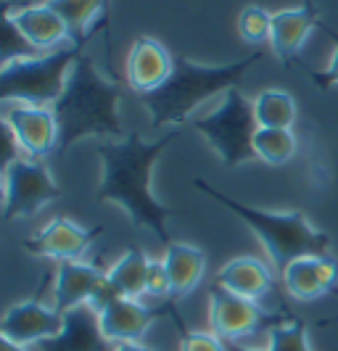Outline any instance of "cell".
I'll return each instance as SVG.
<instances>
[{
  "label": "cell",
  "instance_id": "obj_1",
  "mask_svg": "<svg viewBox=\"0 0 338 351\" xmlns=\"http://www.w3.org/2000/svg\"><path fill=\"white\" fill-rule=\"evenodd\" d=\"M178 130H169L159 141H143L141 132H127L125 141L101 143L95 151L101 156V185H98V198L119 204L130 214L132 225L143 230H151L159 238L164 248L172 246L167 235V219L180 217L178 209H167L151 191V177L156 158L164 154V148L178 138Z\"/></svg>",
  "mask_w": 338,
  "mask_h": 351
},
{
  "label": "cell",
  "instance_id": "obj_2",
  "mask_svg": "<svg viewBox=\"0 0 338 351\" xmlns=\"http://www.w3.org/2000/svg\"><path fill=\"white\" fill-rule=\"evenodd\" d=\"M119 88L106 80L95 61L82 53L69 71L67 90L53 104L58 119V151H69L82 138L125 141L127 132L119 119Z\"/></svg>",
  "mask_w": 338,
  "mask_h": 351
},
{
  "label": "cell",
  "instance_id": "obj_3",
  "mask_svg": "<svg viewBox=\"0 0 338 351\" xmlns=\"http://www.w3.org/2000/svg\"><path fill=\"white\" fill-rule=\"evenodd\" d=\"M262 58V51H254L230 64H196L185 56L175 58V69L159 90L143 95V104L151 114V127L161 130L164 124H182L191 119V111L206 98L238 88L241 77L254 61Z\"/></svg>",
  "mask_w": 338,
  "mask_h": 351
},
{
  "label": "cell",
  "instance_id": "obj_4",
  "mask_svg": "<svg viewBox=\"0 0 338 351\" xmlns=\"http://www.w3.org/2000/svg\"><path fill=\"white\" fill-rule=\"evenodd\" d=\"M201 193L212 198L217 204H222L225 209H230L246 228L262 241V246L267 251L269 262L275 267V272L283 275V269L291 262L302 259V256H328L330 251V235L325 230H317L304 211H267L256 209V206H246L238 198L219 193L212 188L206 180L196 177L193 180Z\"/></svg>",
  "mask_w": 338,
  "mask_h": 351
},
{
  "label": "cell",
  "instance_id": "obj_5",
  "mask_svg": "<svg viewBox=\"0 0 338 351\" xmlns=\"http://www.w3.org/2000/svg\"><path fill=\"white\" fill-rule=\"evenodd\" d=\"M85 53L82 45H64L53 53L14 61L0 69V101L3 104L51 106L64 95L74 61Z\"/></svg>",
  "mask_w": 338,
  "mask_h": 351
},
{
  "label": "cell",
  "instance_id": "obj_6",
  "mask_svg": "<svg viewBox=\"0 0 338 351\" xmlns=\"http://www.w3.org/2000/svg\"><path fill=\"white\" fill-rule=\"evenodd\" d=\"M191 127L198 130L217 151L225 167H241L254 161V135L259 130L254 117V104L238 88L225 93L222 104L204 117H193Z\"/></svg>",
  "mask_w": 338,
  "mask_h": 351
},
{
  "label": "cell",
  "instance_id": "obj_7",
  "mask_svg": "<svg viewBox=\"0 0 338 351\" xmlns=\"http://www.w3.org/2000/svg\"><path fill=\"white\" fill-rule=\"evenodd\" d=\"M5 177V198H3V219H24L43 209L45 204L58 201L64 191L56 185L51 169L35 158H19L3 169Z\"/></svg>",
  "mask_w": 338,
  "mask_h": 351
},
{
  "label": "cell",
  "instance_id": "obj_8",
  "mask_svg": "<svg viewBox=\"0 0 338 351\" xmlns=\"http://www.w3.org/2000/svg\"><path fill=\"white\" fill-rule=\"evenodd\" d=\"M291 312L285 309L283 315H269L267 309H262L256 301L243 299L238 293L225 291L222 285L212 280L209 288V319H212L214 335H219L222 341H241L254 333H262L275 328L278 322L288 319Z\"/></svg>",
  "mask_w": 338,
  "mask_h": 351
},
{
  "label": "cell",
  "instance_id": "obj_9",
  "mask_svg": "<svg viewBox=\"0 0 338 351\" xmlns=\"http://www.w3.org/2000/svg\"><path fill=\"white\" fill-rule=\"evenodd\" d=\"M104 235V228H80L71 219L56 217L53 222H48L45 228L24 238V251H29L32 256H43V259H53V262H77L85 256L98 238Z\"/></svg>",
  "mask_w": 338,
  "mask_h": 351
},
{
  "label": "cell",
  "instance_id": "obj_10",
  "mask_svg": "<svg viewBox=\"0 0 338 351\" xmlns=\"http://www.w3.org/2000/svg\"><path fill=\"white\" fill-rule=\"evenodd\" d=\"M175 306H178L175 299L156 304V306H148V304H141L138 299L117 296L98 312V319H101V330H104V335L111 343H117V346L119 343H141L145 330L159 317L169 315Z\"/></svg>",
  "mask_w": 338,
  "mask_h": 351
},
{
  "label": "cell",
  "instance_id": "obj_11",
  "mask_svg": "<svg viewBox=\"0 0 338 351\" xmlns=\"http://www.w3.org/2000/svg\"><path fill=\"white\" fill-rule=\"evenodd\" d=\"M16 135L21 151L35 161H43L58 151V119L53 108L48 106H29V104H11L5 108V119Z\"/></svg>",
  "mask_w": 338,
  "mask_h": 351
},
{
  "label": "cell",
  "instance_id": "obj_12",
  "mask_svg": "<svg viewBox=\"0 0 338 351\" xmlns=\"http://www.w3.org/2000/svg\"><path fill=\"white\" fill-rule=\"evenodd\" d=\"M61 328H64V315L56 306L43 304L40 296L14 304L3 315V322H0L3 338L11 341V343H19V346L43 343V341L61 333Z\"/></svg>",
  "mask_w": 338,
  "mask_h": 351
},
{
  "label": "cell",
  "instance_id": "obj_13",
  "mask_svg": "<svg viewBox=\"0 0 338 351\" xmlns=\"http://www.w3.org/2000/svg\"><path fill=\"white\" fill-rule=\"evenodd\" d=\"M325 29L330 37H336L320 19V11L315 8L312 0H304L302 8H285V11H278L272 14V35H269V43H272V51L275 56L283 61V64H291L299 51L304 48L306 37L312 29Z\"/></svg>",
  "mask_w": 338,
  "mask_h": 351
},
{
  "label": "cell",
  "instance_id": "obj_14",
  "mask_svg": "<svg viewBox=\"0 0 338 351\" xmlns=\"http://www.w3.org/2000/svg\"><path fill=\"white\" fill-rule=\"evenodd\" d=\"M106 282V272L90 262H61L53 272V306L67 315L77 306H85Z\"/></svg>",
  "mask_w": 338,
  "mask_h": 351
},
{
  "label": "cell",
  "instance_id": "obj_15",
  "mask_svg": "<svg viewBox=\"0 0 338 351\" xmlns=\"http://www.w3.org/2000/svg\"><path fill=\"white\" fill-rule=\"evenodd\" d=\"M175 69V58L154 37H138L127 56V82L141 95L159 90Z\"/></svg>",
  "mask_w": 338,
  "mask_h": 351
},
{
  "label": "cell",
  "instance_id": "obj_16",
  "mask_svg": "<svg viewBox=\"0 0 338 351\" xmlns=\"http://www.w3.org/2000/svg\"><path fill=\"white\" fill-rule=\"evenodd\" d=\"M40 351H114L117 346L101 330L98 312L85 304L64 315L61 333L37 343Z\"/></svg>",
  "mask_w": 338,
  "mask_h": 351
},
{
  "label": "cell",
  "instance_id": "obj_17",
  "mask_svg": "<svg viewBox=\"0 0 338 351\" xmlns=\"http://www.w3.org/2000/svg\"><path fill=\"white\" fill-rule=\"evenodd\" d=\"M283 288L291 299L315 301L336 291L338 262L330 256H302L283 269Z\"/></svg>",
  "mask_w": 338,
  "mask_h": 351
},
{
  "label": "cell",
  "instance_id": "obj_18",
  "mask_svg": "<svg viewBox=\"0 0 338 351\" xmlns=\"http://www.w3.org/2000/svg\"><path fill=\"white\" fill-rule=\"evenodd\" d=\"M5 11H8V8H5ZM11 19L16 21V27L24 32V37L35 45L37 51H43V53L58 51V48H64L67 40H69L67 24L61 21V16L56 14L48 3L19 5L16 11L11 14Z\"/></svg>",
  "mask_w": 338,
  "mask_h": 351
},
{
  "label": "cell",
  "instance_id": "obj_19",
  "mask_svg": "<svg viewBox=\"0 0 338 351\" xmlns=\"http://www.w3.org/2000/svg\"><path fill=\"white\" fill-rule=\"evenodd\" d=\"M214 282L222 285L230 293L243 296V299L259 301L265 299L267 293H272L275 275H272V269L262 259H256V256H235L217 272Z\"/></svg>",
  "mask_w": 338,
  "mask_h": 351
},
{
  "label": "cell",
  "instance_id": "obj_20",
  "mask_svg": "<svg viewBox=\"0 0 338 351\" xmlns=\"http://www.w3.org/2000/svg\"><path fill=\"white\" fill-rule=\"evenodd\" d=\"M69 29L74 45L88 43L104 24H108V0H45Z\"/></svg>",
  "mask_w": 338,
  "mask_h": 351
},
{
  "label": "cell",
  "instance_id": "obj_21",
  "mask_svg": "<svg viewBox=\"0 0 338 351\" xmlns=\"http://www.w3.org/2000/svg\"><path fill=\"white\" fill-rule=\"evenodd\" d=\"M164 267H167L169 282H172V299L180 301L191 291H196V285L204 278V269H206V256L201 248L175 241L164 251Z\"/></svg>",
  "mask_w": 338,
  "mask_h": 351
},
{
  "label": "cell",
  "instance_id": "obj_22",
  "mask_svg": "<svg viewBox=\"0 0 338 351\" xmlns=\"http://www.w3.org/2000/svg\"><path fill=\"white\" fill-rule=\"evenodd\" d=\"M151 259L145 256L141 246L125 248V254L111 264L106 272V280L122 299H141L145 296V280H148Z\"/></svg>",
  "mask_w": 338,
  "mask_h": 351
},
{
  "label": "cell",
  "instance_id": "obj_23",
  "mask_svg": "<svg viewBox=\"0 0 338 351\" xmlns=\"http://www.w3.org/2000/svg\"><path fill=\"white\" fill-rule=\"evenodd\" d=\"M254 117L259 127L291 130L296 122V101L285 90H262L254 101Z\"/></svg>",
  "mask_w": 338,
  "mask_h": 351
},
{
  "label": "cell",
  "instance_id": "obj_24",
  "mask_svg": "<svg viewBox=\"0 0 338 351\" xmlns=\"http://www.w3.org/2000/svg\"><path fill=\"white\" fill-rule=\"evenodd\" d=\"M254 154L269 167H280L296 154V135L291 130L259 127L254 135Z\"/></svg>",
  "mask_w": 338,
  "mask_h": 351
},
{
  "label": "cell",
  "instance_id": "obj_25",
  "mask_svg": "<svg viewBox=\"0 0 338 351\" xmlns=\"http://www.w3.org/2000/svg\"><path fill=\"white\" fill-rule=\"evenodd\" d=\"M267 351H312L306 341V325L299 317H288L267 330Z\"/></svg>",
  "mask_w": 338,
  "mask_h": 351
},
{
  "label": "cell",
  "instance_id": "obj_26",
  "mask_svg": "<svg viewBox=\"0 0 338 351\" xmlns=\"http://www.w3.org/2000/svg\"><path fill=\"white\" fill-rule=\"evenodd\" d=\"M0 64L8 66L14 61H24V58H37V56H45L43 51H37L35 45L24 37V32L16 27V21L11 19V14L5 11V21H3V40H0Z\"/></svg>",
  "mask_w": 338,
  "mask_h": 351
},
{
  "label": "cell",
  "instance_id": "obj_27",
  "mask_svg": "<svg viewBox=\"0 0 338 351\" xmlns=\"http://www.w3.org/2000/svg\"><path fill=\"white\" fill-rule=\"evenodd\" d=\"M238 32L246 43L259 45L262 40L272 35V14H267L262 5H246L238 16Z\"/></svg>",
  "mask_w": 338,
  "mask_h": 351
},
{
  "label": "cell",
  "instance_id": "obj_28",
  "mask_svg": "<svg viewBox=\"0 0 338 351\" xmlns=\"http://www.w3.org/2000/svg\"><path fill=\"white\" fill-rule=\"evenodd\" d=\"M169 317L175 319V328L180 333V351H228V343L212 333H198V330H188L185 319L180 317L178 306L169 312Z\"/></svg>",
  "mask_w": 338,
  "mask_h": 351
},
{
  "label": "cell",
  "instance_id": "obj_29",
  "mask_svg": "<svg viewBox=\"0 0 338 351\" xmlns=\"http://www.w3.org/2000/svg\"><path fill=\"white\" fill-rule=\"evenodd\" d=\"M145 293L154 296V299H164V296L172 299V282H169V272H167L164 262H151L148 280H145Z\"/></svg>",
  "mask_w": 338,
  "mask_h": 351
},
{
  "label": "cell",
  "instance_id": "obj_30",
  "mask_svg": "<svg viewBox=\"0 0 338 351\" xmlns=\"http://www.w3.org/2000/svg\"><path fill=\"white\" fill-rule=\"evenodd\" d=\"M336 40V48H333V56H330V64H328V69L320 71V74H312V80H315V85L322 90L328 88H336L338 85V35L333 37Z\"/></svg>",
  "mask_w": 338,
  "mask_h": 351
},
{
  "label": "cell",
  "instance_id": "obj_31",
  "mask_svg": "<svg viewBox=\"0 0 338 351\" xmlns=\"http://www.w3.org/2000/svg\"><path fill=\"white\" fill-rule=\"evenodd\" d=\"M114 351H151V349H145L143 343H119Z\"/></svg>",
  "mask_w": 338,
  "mask_h": 351
},
{
  "label": "cell",
  "instance_id": "obj_32",
  "mask_svg": "<svg viewBox=\"0 0 338 351\" xmlns=\"http://www.w3.org/2000/svg\"><path fill=\"white\" fill-rule=\"evenodd\" d=\"M228 343V351H262V349H254V346H243V343H235V341H225Z\"/></svg>",
  "mask_w": 338,
  "mask_h": 351
},
{
  "label": "cell",
  "instance_id": "obj_33",
  "mask_svg": "<svg viewBox=\"0 0 338 351\" xmlns=\"http://www.w3.org/2000/svg\"><path fill=\"white\" fill-rule=\"evenodd\" d=\"M0 351H27V346H19V343H11V341H5V338H3Z\"/></svg>",
  "mask_w": 338,
  "mask_h": 351
}]
</instances>
